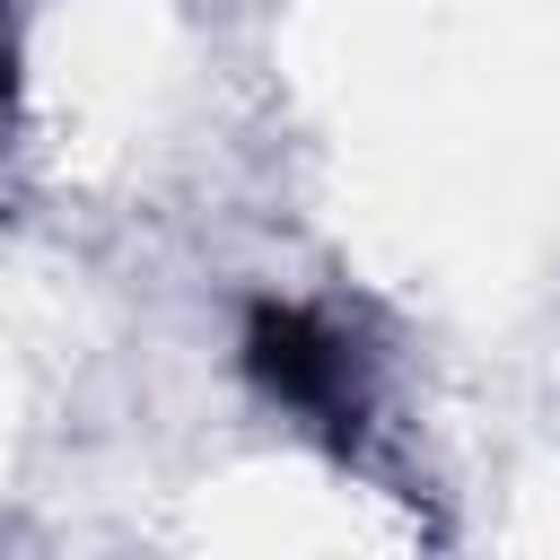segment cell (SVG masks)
Wrapping results in <instances>:
<instances>
[{
    "label": "cell",
    "mask_w": 560,
    "mask_h": 560,
    "mask_svg": "<svg viewBox=\"0 0 560 560\" xmlns=\"http://www.w3.org/2000/svg\"><path fill=\"white\" fill-rule=\"evenodd\" d=\"M245 376L271 402L324 420L350 446V429H359V376H350V341L324 315H306V306H254L245 315Z\"/></svg>",
    "instance_id": "6da1fadb"
},
{
    "label": "cell",
    "mask_w": 560,
    "mask_h": 560,
    "mask_svg": "<svg viewBox=\"0 0 560 560\" xmlns=\"http://www.w3.org/2000/svg\"><path fill=\"white\" fill-rule=\"evenodd\" d=\"M18 122V35H9V0H0V140Z\"/></svg>",
    "instance_id": "7a4b0ae2"
}]
</instances>
